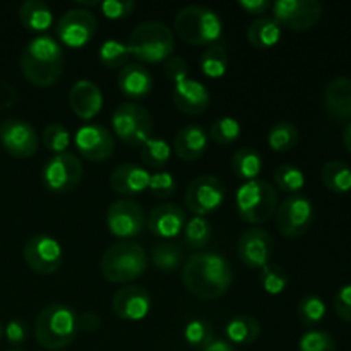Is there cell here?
Masks as SVG:
<instances>
[{"instance_id": "6da1fadb", "label": "cell", "mask_w": 351, "mask_h": 351, "mask_svg": "<svg viewBox=\"0 0 351 351\" xmlns=\"http://www.w3.org/2000/svg\"><path fill=\"white\" fill-rule=\"evenodd\" d=\"M182 281L187 291L201 300H216L230 290L233 271L228 261L216 252H195L182 267Z\"/></svg>"}, {"instance_id": "7a4b0ae2", "label": "cell", "mask_w": 351, "mask_h": 351, "mask_svg": "<svg viewBox=\"0 0 351 351\" xmlns=\"http://www.w3.org/2000/svg\"><path fill=\"white\" fill-rule=\"evenodd\" d=\"M21 71L24 77L38 88H50L64 72V50L51 36H36L21 53Z\"/></svg>"}, {"instance_id": "3957f363", "label": "cell", "mask_w": 351, "mask_h": 351, "mask_svg": "<svg viewBox=\"0 0 351 351\" xmlns=\"http://www.w3.org/2000/svg\"><path fill=\"white\" fill-rule=\"evenodd\" d=\"M77 332V314L64 304L47 305L34 321V338L48 351L67 348Z\"/></svg>"}, {"instance_id": "277c9868", "label": "cell", "mask_w": 351, "mask_h": 351, "mask_svg": "<svg viewBox=\"0 0 351 351\" xmlns=\"http://www.w3.org/2000/svg\"><path fill=\"white\" fill-rule=\"evenodd\" d=\"M129 53L146 64H160L170 58L175 50V34L160 21H146L134 27L127 40Z\"/></svg>"}, {"instance_id": "5b68a950", "label": "cell", "mask_w": 351, "mask_h": 351, "mask_svg": "<svg viewBox=\"0 0 351 351\" xmlns=\"http://www.w3.org/2000/svg\"><path fill=\"white\" fill-rule=\"evenodd\" d=\"M147 269V254L139 243H113L101 256V274L110 283H130Z\"/></svg>"}, {"instance_id": "8992f818", "label": "cell", "mask_w": 351, "mask_h": 351, "mask_svg": "<svg viewBox=\"0 0 351 351\" xmlns=\"http://www.w3.org/2000/svg\"><path fill=\"white\" fill-rule=\"evenodd\" d=\"M175 33L189 45L211 47L223 34V23L215 10L202 5H189L178 10L173 21Z\"/></svg>"}, {"instance_id": "52a82bcc", "label": "cell", "mask_w": 351, "mask_h": 351, "mask_svg": "<svg viewBox=\"0 0 351 351\" xmlns=\"http://www.w3.org/2000/svg\"><path fill=\"white\" fill-rule=\"evenodd\" d=\"M235 202L243 221L250 225H263L276 215L278 192L269 182L256 178L240 185Z\"/></svg>"}, {"instance_id": "ba28073f", "label": "cell", "mask_w": 351, "mask_h": 351, "mask_svg": "<svg viewBox=\"0 0 351 351\" xmlns=\"http://www.w3.org/2000/svg\"><path fill=\"white\" fill-rule=\"evenodd\" d=\"M112 127L120 141L134 147H143L153 134V117L136 101H125L115 108L112 115Z\"/></svg>"}, {"instance_id": "9c48e42d", "label": "cell", "mask_w": 351, "mask_h": 351, "mask_svg": "<svg viewBox=\"0 0 351 351\" xmlns=\"http://www.w3.org/2000/svg\"><path fill=\"white\" fill-rule=\"evenodd\" d=\"M276 226L281 235L298 239L305 235L314 223V204L302 194L288 195L276 209Z\"/></svg>"}, {"instance_id": "30bf717a", "label": "cell", "mask_w": 351, "mask_h": 351, "mask_svg": "<svg viewBox=\"0 0 351 351\" xmlns=\"http://www.w3.org/2000/svg\"><path fill=\"white\" fill-rule=\"evenodd\" d=\"M82 173V165L79 158L72 153H60L53 154L50 160L45 163L43 178L45 187L53 194H67L72 189H75L81 182Z\"/></svg>"}, {"instance_id": "8fae6325", "label": "cell", "mask_w": 351, "mask_h": 351, "mask_svg": "<svg viewBox=\"0 0 351 351\" xmlns=\"http://www.w3.org/2000/svg\"><path fill=\"white\" fill-rule=\"evenodd\" d=\"M225 199L226 191L223 182L215 175H201L189 184L184 201L189 211L204 218L221 208Z\"/></svg>"}, {"instance_id": "7c38bea8", "label": "cell", "mask_w": 351, "mask_h": 351, "mask_svg": "<svg viewBox=\"0 0 351 351\" xmlns=\"http://www.w3.org/2000/svg\"><path fill=\"white\" fill-rule=\"evenodd\" d=\"M27 266L38 274H55L64 263V250L53 237L47 233H36L26 242L23 250Z\"/></svg>"}, {"instance_id": "4fadbf2b", "label": "cell", "mask_w": 351, "mask_h": 351, "mask_svg": "<svg viewBox=\"0 0 351 351\" xmlns=\"http://www.w3.org/2000/svg\"><path fill=\"white\" fill-rule=\"evenodd\" d=\"M271 10L276 23L291 31L311 29L322 17V5L317 0H278Z\"/></svg>"}, {"instance_id": "5bb4252c", "label": "cell", "mask_w": 351, "mask_h": 351, "mask_svg": "<svg viewBox=\"0 0 351 351\" xmlns=\"http://www.w3.org/2000/svg\"><path fill=\"white\" fill-rule=\"evenodd\" d=\"M98 21L96 16L88 9L74 7L62 14L57 23V36L65 47L82 48L95 38Z\"/></svg>"}, {"instance_id": "9a60e30c", "label": "cell", "mask_w": 351, "mask_h": 351, "mask_svg": "<svg viewBox=\"0 0 351 351\" xmlns=\"http://www.w3.org/2000/svg\"><path fill=\"white\" fill-rule=\"evenodd\" d=\"M106 226L117 239H134L146 226V215L139 202L132 199H119L106 211Z\"/></svg>"}, {"instance_id": "2e32d148", "label": "cell", "mask_w": 351, "mask_h": 351, "mask_svg": "<svg viewBox=\"0 0 351 351\" xmlns=\"http://www.w3.org/2000/svg\"><path fill=\"white\" fill-rule=\"evenodd\" d=\"M0 143L16 158H31L38 151V134L26 120L10 119L0 125Z\"/></svg>"}, {"instance_id": "e0dca14e", "label": "cell", "mask_w": 351, "mask_h": 351, "mask_svg": "<svg viewBox=\"0 0 351 351\" xmlns=\"http://www.w3.org/2000/svg\"><path fill=\"white\" fill-rule=\"evenodd\" d=\"M75 147L89 161H105L115 151V136L106 127L88 123L75 132Z\"/></svg>"}, {"instance_id": "ac0fdd59", "label": "cell", "mask_w": 351, "mask_h": 351, "mask_svg": "<svg viewBox=\"0 0 351 351\" xmlns=\"http://www.w3.org/2000/svg\"><path fill=\"white\" fill-rule=\"evenodd\" d=\"M240 261L252 269H263L273 256V239L263 228H250L242 233L237 247Z\"/></svg>"}, {"instance_id": "d6986e66", "label": "cell", "mask_w": 351, "mask_h": 351, "mask_svg": "<svg viewBox=\"0 0 351 351\" xmlns=\"http://www.w3.org/2000/svg\"><path fill=\"white\" fill-rule=\"evenodd\" d=\"M112 308L115 315L123 321H143L151 311V295L139 285H129L115 291L112 298Z\"/></svg>"}, {"instance_id": "ffe728a7", "label": "cell", "mask_w": 351, "mask_h": 351, "mask_svg": "<svg viewBox=\"0 0 351 351\" xmlns=\"http://www.w3.org/2000/svg\"><path fill=\"white\" fill-rule=\"evenodd\" d=\"M173 103L185 115H202L209 108L211 96L208 88L195 79H185V81L173 84Z\"/></svg>"}, {"instance_id": "44dd1931", "label": "cell", "mask_w": 351, "mask_h": 351, "mask_svg": "<svg viewBox=\"0 0 351 351\" xmlns=\"http://www.w3.org/2000/svg\"><path fill=\"white\" fill-rule=\"evenodd\" d=\"M69 103L75 117L88 122L93 120L103 108V95L98 86L89 79H81L72 86L69 93Z\"/></svg>"}, {"instance_id": "7402d4cb", "label": "cell", "mask_w": 351, "mask_h": 351, "mask_svg": "<svg viewBox=\"0 0 351 351\" xmlns=\"http://www.w3.org/2000/svg\"><path fill=\"white\" fill-rule=\"evenodd\" d=\"M146 223L153 235L161 237V239H173L178 233L184 232L187 218L180 206L161 204L149 213Z\"/></svg>"}, {"instance_id": "603a6c76", "label": "cell", "mask_w": 351, "mask_h": 351, "mask_svg": "<svg viewBox=\"0 0 351 351\" xmlns=\"http://www.w3.org/2000/svg\"><path fill=\"white\" fill-rule=\"evenodd\" d=\"M326 113L331 119L341 120V122H351V79L339 75L335 77L324 89Z\"/></svg>"}, {"instance_id": "cb8c5ba5", "label": "cell", "mask_w": 351, "mask_h": 351, "mask_svg": "<svg viewBox=\"0 0 351 351\" xmlns=\"http://www.w3.org/2000/svg\"><path fill=\"white\" fill-rule=\"evenodd\" d=\"M149 171L134 163H123L110 175V187L120 195L141 194L149 185Z\"/></svg>"}, {"instance_id": "d4e9b609", "label": "cell", "mask_w": 351, "mask_h": 351, "mask_svg": "<svg viewBox=\"0 0 351 351\" xmlns=\"http://www.w3.org/2000/svg\"><path fill=\"white\" fill-rule=\"evenodd\" d=\"M119 89L130 99H144L153 91V75L143 64H127L119 74Z\"/></svg>"}, {"instance_id": "484cf974", "label": "cell", "mask_w": 351, "mask_h": 351, "mask_svg": "<svg viewBox=\"0 0 351 351\" xmlns=\"http://www.w3.org/2000/svg\"><path fill=\"white\" fill-rule=\"evenodd\" d=\"M209 137L201 125H185L178 130L173 139V151L178 158L185 161H194L204 156L208 149Z\"/></svg>"}, {"instance_id": "4316f807", "label": "cell", "mask_w": 351, "mask_h": 351, "mask_svg": "<svg viewBox=\"0 0 351 351\" xmlns=\"http://www.w3.org/2000/svg\"><path fill=\"white\" fill-rule=\"evenodd\" d=\"M281 34H283V27L276 23L274 17L261 16L250 23L249 29H247V40L252 47L266 50V48H273L280 43Z\"/></svg>"}, {"instance_id": "83f0119b", "label": "cell", "mask_w": 351, "mask_h": 351, "mask_svg": "<svg viewBox=\"0 0 351 351\" xmlns=\"http://www.w3.org/2000/svg\"><path fill=\"white\" fill-rule=\"evenodd\" d=\"M19 21L26 29L43 33L53 23V10L41 0H26L19 7Z\"/></svg>"}, {"instance_id": "f1b7e54d", "label": "cell", "mask_w": 351, "mask_h": 351, "mask_svg": "<svg viewBox=\"0 0 351 351\" xmlns=\"http://www.w3.org/2000/svg\"><path fill=\"white\" fill-rule=\"evenodd\" d=\"M225 335L226 338H228L226 341L232 343V345H252V343L261 336V324L256 317H252V315H235V317L230 319V322L226 324Z\"/></svg>"}, {"instance_id": "f546056e", "label": "cell", "mask_w": 351, "mask_h": 351, "mask_svg": "<svg viewBox=\"0 0 351 351\" xmlns=\"http://www.w3.org/2000/svg\"><path fill=\"white\" fill-rule=\"evenodd\" d=\"M322 184L335 194H350L351 192V167L345 161L331 160L321 170Z\"/></svg>"}, {"instance_id": "4dcf8cb0", "label": "cell", "mask_w": 351, "mask_h": 351, "mask_svg": "<svg viewBox=\"0 0 351 351\" xmlns=\"http://www.w3.org/2000/svg\"><path fill=\"white\" fill-rule=\"evenodd\" d=\"M232 168L243 182L256 180L263 170V158L252 147H242L232 158Z\"/></svg>"}, {"instance_id": "1f68e13d", "label": "cell", "mask_w": 351, "mask_h": 351, "mask_svg": "<svg viewBox=\"0 0 351 351\" xmlns=\"http://www.w3.org/2000/svg\"><path fill=\"white\" fill-rule=\"evenodd\" d=\"M300 141V132L293 122H278L267 132V146L276 153H287L291 151Z\"/></svg>"}, {"instance_id": "d6a6232c", "label": "cell", "mask_w": 351, "mask_h": 351, "mask_svg": "<svg viewBox=\"0 0 351 351\" xmlns=\"http://www.w3.org/2000/svg\"><path fill=\"white\" fill-rule=\"evenodd\" d=\"M213 237L211 223L201 216H194L189 219L184 226V239L185 243L191 250H202L208 247Z\"/></svg>"}, {"instance_id": "836d02e7", "label": "cell", "mask_w": 351, "mask_h": 351, "mask_svg": "<svg viewBox=\"0 0 351 351\" xmlns=\"http://www.w3.org/2000/svg\"><path fill=\"white\" fill-rule=\"evenodd\" d=\"M201 69L204 75L211 79H219L226 74L228 69V53L223 43H215L201 57Z\"/></svg>"}, {"instance_id": "e575fe53", "label": "cell", "mask_w": 351, "mask_h": 351, "mask_svg": "<svg viewBox=\"0 0 351 351\" xmlns=\"http://www.w3.org/2000/svg\"><path fill=\"white\" fill-rule=\"evenodd\" d=\"M171 156V147L168 146L167 141L154 139L151 137L147 143L143 144L141 147V160L147 168H154V170H161L168 165Z\"/></svg>"}, {"instance_id": "d590c367", "label": "cell", "mask_w": 351, "mask_h": 351, "mask_svg": "<svg viewBox=\"0 0 351 351\" xmlns=\"http://www.w3.org/2000/svg\"><path fill=\"white\" fill-rule=\"evenodd\" d=\"M274 184L281 192H288L290 195L300 194L305 187V175L298 167L291 163H283L274 170Z\"/></svg>"}, {"instance_id": "8d00e7d4", "label": "cell", "mask_w": 351, "mask_h": 351, "mask_svg": "<svg viewBox=\"0 0 351 351\" xmlns=\"http://www.w3.org/2000/svg\"><path fill=\"white\" fill-rule=\"evenodd\" d=\"M184 261V250L178 243L165 242L158 243L153 250H151V263L161 271H173Z\"/></svg>"}, {"instance_id": "74e56055", "label": "cell", "mask_w": 351, "mask_h": 351, "mask_svg": "<svg viewBox=\"0 0 351 351\" xmlns=\"http://www.w3.org/2000/svg\"><path fill=\"white\" fill-rule=\"evenodd\" d=\"M297 311L302 324L305 328H314L319 322L324 321L328 307H326V302L321 297H317V295H307V297H304L298 302Z\"/></svg>"}, {"instance_id": "f35d334b", "label": "cell", "mask_w": 351, "mask_h": 351, "mask_svg": "<svg viewBox=\"0 0 351 351\" xmlns=\"http://www.w3.org/2000/svg\"><path fill=\"white\" fill-rule=\"evenodd\" d=\"M184 338L192 348L204 350L206 346L215 341V331H213V326L208 321L194 319V321L187 322V326H185Z\"/></svg>"}, {"instance_id": "ab89813d", "label": "cell", "mask_w": 351, "mask_h": 351, "mask_svg": "<svg viewBox=\"0 0 351 351\" xmlns=\"http://www.w3.org/2000/svg\"><path fill=\"white\" fill-rule=\"evenodd\" d=\"M99 62L110 69H123L129 62V48L119 40H108L99 47Z\"/></svg>"}, {"instance_id": "60d3db41", "label": "cell", "mask_w": 351, "mask_h": 351, "mask_svg": "<svg viewBox=\"0 0 351 351\" xmlns=\"http://www.w3.org/2000/svg\"><path fill=\"white\" fill-rule=\"evenodd\" d=\"M211 139L215 143L221 144V146H228L233 144L242 134V127L240 122L233 117H221V119L216 120L211 125Z\"/></svg>"}, {"instance_id": "b9f144b4", "label": "cell", "mask_w": 351, "mask_h": 351, "mask_svg": "<svg viewBox=\"0 0 351 351\" xmlns=\"http://www.w3.org/2000/svg\"><path fill=\"white\" fill-rule=\"evenodd\" d=\"M261 283L266 293L281 295L288 287V274L281 266L269 263L261 269Z\"/></svg>"}, {"instance_id": "7bdbcfd3", "label": "cell", "mask_w": 351, "mask_h": 351, "mask_svg": "<svg viewBox=\"0 0 351 351\" xmlns=\"http://www.w3.org/2000/svg\"><path fill=\"white\" fill-rule=\"evenodd\" d=\"M41 141H43L47 149L53 151L55 154H60L65 153V149L71 146V134L62 123H50V125L45 127Z\"/></svg>"}, {"instance_id": "ee69618b", "label": "cell", "mask_w": 351, "mask_h": 351, "mask_svg": "<svg viewBox=\"0 0 351 351\" xmlns=\"http://www.w3.org/2000/svg\"><path fill=\"white\" fill-rule=\"evenodd\" d=\"M298 351H336V341L328 331L311 329L300 338Z\"/></svg>"}, {"instance_id": "f6af8a7d", "label": "cell", "mask_w": 351, "mask_h": 351, "mask_svg": "<svg viewBox=\"0 0 351 351\" xmlns=\"http://www.w3.org/2000/svg\"><path fill=\"white\" fill-rule=\"evenodd\" d=\"M151 194L158 199L171 197L177 191V182H175L173 175L170 171H156L151 175L149 185H147Z\"/></svg>"}, {"instance_id": "bcb514c9", "label": "cell", "mask_w": 351, "mask_h": 351, "mask_svg": "<svg viewBox=\"0 0 351 351\" xmlns=\"http://www.w3.org/2000/svg\"><path fill=\"white\" fill-rule=\"evenodd\" d=\"M99 9L105 17L119 21L125 19L132 14V10L136 9V2H132V0H105V2L99 3Z\"/></svg>"}, {"instance_id": "7dc6e473", "label": "cell", "mask_w": 351, "mask_h": 351, "mask_svg": "<svg viewBox=\"0 0 351 351\" xmlns=\"http://www.w3.org/2000/svg\"><path fill=\"white\" fill-rule=\"evenodd\" d=\"M163 71L167 77L173 81V84H178V82L189 79V64L182 57H177V55H171L170 58L165 60Z\"/></svg>"}, {"instance_id": "c3c4849f", "label": "cell", "mask_w": 351, "mask_h": 351, "mask_svg": "<svg viewBox=\"0 0 351 351\" xmlns=\"http://www.w3.org/2000/svg\"><path fill=\"white\" fill-rule=\"evenodd\" d=\"M335 311L341 321L351 322V285H343L335 295Z\"/></svg>"}, {"instance_id": "681fc988", "label": "cell", "mask_w": 351, "mask_h": 351, "mask_svg": "<svg viewBox=\"0 0 351 351\" xmlns=\"http://www.w3.org/2000/svg\"><path fill=\"white\" fill-rule=\"evenodd\" d=\"M27 335H29V331H27L26 322L19 321V319H12V321L7 322V326L3 328V336H5V339L12 346L23 345L27 339Z\"/></svg>"}, {"instance_id": "f907efd6", "label": "cell", "mask_w": 351, "mask_h": 351, "mask_svg": "<svg viewBox=\"0 0 351 351\" xmlns=\"http://www.w3.org/2000/svg\"><path fill=\"white\" fill-rule=\"evenodd\" d=\"M239 7L250 16L261 17V14H266L273 7V3L269 0H240Z\"/></svg>"}, {"instance_id": "816d5d0a", "label": "cell", "mask_w": 351, "mask_h": 351, "mask_svg": "<svg viewBox=\"0 0 351 351\" xmlns=\"http://www.w3.org/2000/svg\"><path fill=\"white\" fill-rule=\"evenodd\" d=\"M77 324L79 331L84 332H95L98 331L99 326H101V319L95 312H82L81 315H77Z\"/></svg>"}, {"instance_id": "f5cc1de1", "label": "cell", "mask_w": 351, "mask_h": 351, "mask_svg": "<svg viewBox=\"0 0 351 351\" xmlns=\"http://www.w3.org/2000/svg\"><path fill=\"white\" fill-rule=\"evenodd\" d=\"M16 99H17L16 89H14L10 84H7L5 81H0V110L12 106L14 103H16Z\"/></svg>"}, {"instance_id": "db71d44e", "label": "cell", "mask_w": 351, "mask_h": 351, "mask_svg": "<svg viewBox=\"0 0 351 351\" xmlns=\"http://www.w3.org/2000/svg\"><path fill=\"white\" fill-rule=\"evenodd\" d=\"M202 351H237L235 346L232 343H228L226 339H215L209 346H206Z\"/></svg>"}, {"instance_id": "11a10c76", "label": "cell", "mask_w": 351, "mask_h": 351, "mask_svg": "<svg viewBox=\"0 0 351 351\" xmlns=\"http://www.w3.org/2000/svg\"><path fill=\"white\" fill-rule=\"evenodd\" d=\"M343 144H345L346 151L351 154V122L346 123L345 130H343Z\"/></svg>"}, {"instance_id": "9f6ffc18", "label": "cell", "mask_w": 351, "mask_h": 351, "mask_svg": "<svg viewBox=\"0 0 351 351\" xmlns=\"http://www.w3.org/2000/svg\"><path fill=\"white\" fill-rule=\"evenodd\" d=\"M2 336H3V326L0 324V339H2Z\"/></svg>"}, {"instance_id": "6f0895ef", "label": "cell", "mask_w": 351, "mask_h": 351, "mask_svg": "<svg viewBox=\"0 0 351 351\" xmlns=\"http://www.w3.org/2000/svg\"><path fill=\"white\" fill-rule=\"evenodd\" d=\"M7 351H21V350H7Z\"/></svg>"}]
</instances>
